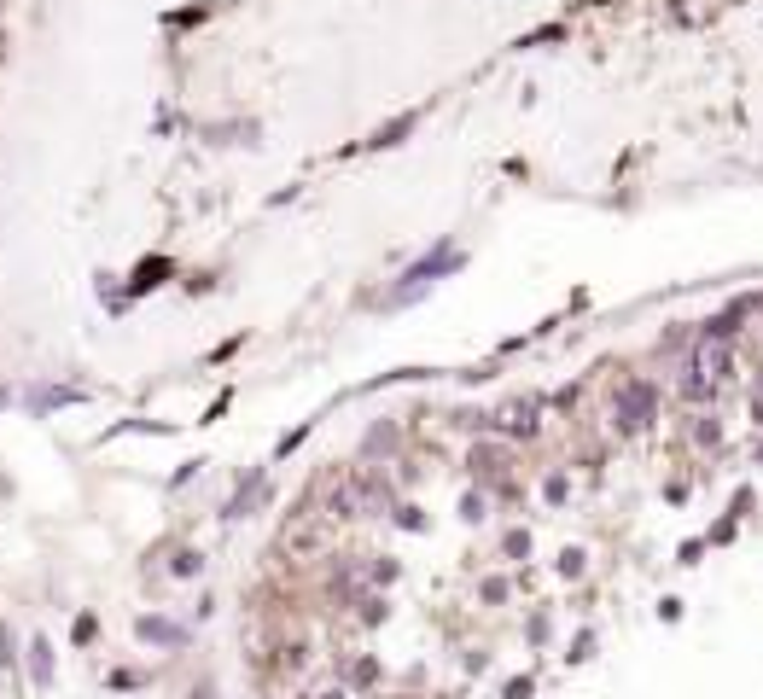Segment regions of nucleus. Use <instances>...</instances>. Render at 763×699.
Returning <instances> with one entry per match:
<instances>
[{"label":"nucleus","mask_w":763,"mask_h":699,"mask_svg":"<svg viewBox=\"0 0 763 699\" xmlns=\"http://www.w3.org/2000/svg\"><path fill=\"white\" fill-rule=\"evenodd\" d=\"M653 408H659V397H653V385H641V379H630V385L612 397V414H618L624 432H641V426L653 420Z\"/></svg>","instance_id":"f257e3e1"},{"label":"nucleus","mask_w":763,"mask_h":699,"mask_svg":"<svg viewBox=\"0 0 763 699\" xmlns=\"http://www.w3.org/2000/svg\"><path fill=\"white\" fill-rule=\"evenodd\" d=\"M449 268H461V257H455V251L443 245L437 257H426V263H414V268H408V286H402L397 298H414V292H420L426 280H437V274H449Z\"/></svg>","instance_id":"f03ea898"},{"label":"nucleus","mask_w":763,"mask_h":699,"mask_svg":"<svg viewBox=\"0 0 763 699\" xmlns=\"http://www.w3.org/2000/svg\"><path fill=\"white\" fill-rule=\"evenodd\" d=\"M30 676L41 682V688L53 682V647H47V641H35V647H30Z\"/></svg>","instance_id":"7ed1b4c3"},{"label":"nucleus","mask_w":763,"mask_h":699,"mask_svg":"<svg viewBox=\"0 0 763 699\" xmlns=\"http://www.w3.org/2000/svg\"><path fill=\"white\" fill-rule=\"evenodd\" d=\"M140 635H146V641H164V647H175V641H181V630H175V624H164V618H140Z\"/></svg>","instance_id":"20e7f679"},{"label":"nucleus","mask_w":763,"mask_h":699,"mask_svg":"<svg viewBox=\"0 0 763 699\" xmlns=\"http://www.w3.org/2000/svg\"><path fill=\"white\" fill-rule=\"evenodd\" d=\"M158 274H169V263H146V268H140V280H134V292H146V286H158Z\"/></svg>","instance_id":"39448f33"},{"label":"nucleus","mask_w":763,"mask_h":699,"mask_svg":"<svg viewBox=\"0 0 763 699\" xmlns=\"http://www.w3.org/2000/svg\"><path fill=\"white\" fill-rule=\"evenodd\" d=\"M321 699H344V694H332V688H327V694H321Z\"/></svg>","instance_id":"423d86ee"}]
</instances>
